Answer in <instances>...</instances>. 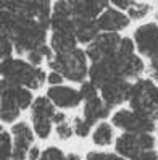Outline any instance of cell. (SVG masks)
<instances>
[{
    "mask_svg": "<svg viewBox=\"0 0 158 160\" xmlns=\"http://www.w3.org/2000/svg\"><path fill=\"white\" fill-rule=\"evenodd\" d=\"M2 34L12 39L18 53L42 49L47 41V29L39 20L24 12L23 2H2Z\"/></svg>",
    "mask_w": 158,
    "mask_h": 160,
    "instance_id": "1",
    "label": "cell"
},
{
    "mask_svg": "<svg viewBox=\"0 0 158 160\" xmlns=\"http://www.w3.org/2000/svg\"><path fill=\"white\" fill-rule=\"evenodd\" d=\"M2 76L5 81L27 89H39L47 81L42 68L32 67L29 62L20 58H10L2 62Z\"/></svg>",
    "mask_w": 158,
    "mask_h": 160,
    "instance_id": "2",
    "label": "cell"
},
{
    "mask_svg": "<svg viewBox=\"0 0 158 160\" xmlns=\"http://www.w3.org/2000/svg\"><path fill=\"white\" fill-rule=\"evenodd\" d=\"M49 67L73 82H82L89 74L87 53L81 49L68 53H53V57L49 60Z\"/></svg>",
    "mask_w": 158,
    "mask_h": 160,
    "instance_id": "3",
    "label": "cell"
},
{
    "mask_svg": "<svg viewBox=\"0 0 158 160\" xmlns=\"http://www.w3.org/2000/svg\"><path fill=\"white\" fill-rule=\"evenodd\" d=\"M129 105L136 113L147 117L150 120H158V86L152 82V79L139 78L131 89Z\"/></svg>",
    "mask_w": 158,
    "mask_h": 160,
    "instance_id": "4",
    "label": "cell"
},
{
    "mask_svg": "<svg viewBox=\"0 0 158 160\" xmlns=\"http://www.w3.org/2000/svg\"><path fill=\"white\" fill-rule=\"evenodd\" d=\"M116 152L123 158L136 160L142 152L153 150L155 147V138L152 133H123L116 139Z\"/></svg>",
    "mask_w": 158,
    "mask_h": 160,
    "instance_id": "5",
    "label": "cell"
},
{
    "mask_svg": "<svg viewBox=\"0 0 158 160\" xmlns=\"http://www.w3.org/2000/svg\"><path fill=\"white\" fill-rule=\"evenodd\" d=\"M55 105L49 97H37L32 103V125L37 138L47 139L52 133V123L55 117Z\"/></svg>",
    "mask_w": 158,
    "mask_h": 160,
    "instance_id": "6",
    "label": "cell"
},
{
    "mask_svg": "<svg viewBox=\"0 0 158 160\" xmlns=\"http://www.w3.org/2000/svg\"><path fill=\"white\" fill-rule=\"evenodd\" d=\"M121 41L123 39L118 36V32H102L90 45H87V58L92 63L105 62L111 58L113 55L118 53Z\"/></svg>",
    "mask_w": 158,
    "mask_h": 160,
    "instance_id": "7",
    "label": "cell"
},
{
    "mask_svg": "<svg viewBox=\"0 0 158 160\" xmlns=\"http://www.w3.org/2000/svg\"><path fill=\"white\" fill-rule=\"evenodd\" d=\"M113 125L119 129H123L124 133H136V134H141V133H152L155 129V121L142 117L136 113L134 110H127V108H121L118 110L116 113L111 118Z\"/></svg>",
    "mask_w": 158,
    "mask_h": 160,
    "instance_id": "8",
    "label": "cell"
},
{
    "mask_svg": "<svg viewBox=\"0 0 158 160\" xmlns=\"http://www.w3.org/2000/svg\"><path fill=\"white\" fill-rule=\"evenodd\" d=\"M134 41L137 50L148 60L158 57V24L156 23H145L139 26L134 32Z\"/></svg>",
    "mask_w": 158,
    "mask_h": 160,
    "instance_id": "9",
    "label": "cell"
},
{
    "mask_svg": "<svg viewBox=\"0 0 158 160\" xmlns=\"http://www.w3.org/2000/svg\"><path fill=\"white\" fill-rule=\"evenodd\" d=\"M131 89H132V84L127 82V79L115 78V79H110L108 82H105L100 88V92H102V99L105 100L107 105L115 107V105H119V103L129 100Z\"/></svg>",
    "mask_w": 158,
    "mask_h": 160,
    "instance_id": "10",
    "label": "cell"
},
{
    "mask_svg": "<svg viewBox=\"0 0 158 160\" xmlns=\"http://www.w3.org/2000/svg\"><path fill=\"white\" fill-rule=\"evenodd\" d=\"M13 136V157L12 160H24L31 150V144L34 141V133L29 125L20 121L12 128Z\"/></svg>",
    "mask_w": 158,
    "mask_h": 160,
    "instance_id": "11",
    "label": "cell"
},
{
    "mask_svg": "<svg viewBox=\"0 0 158 160\" xmlns=\"http://www.w3.org/2000/svg\"><path fill=\"white\" fill-rule=\"evenodd\" d=\"M16 84L2 79V120L5 123H12L21 113V108L16 102Z\"/></svg>",
    "mask_w": 158,
    "mask_h": 160,
    "instance_id": "12",
    "label": "cell"
},
{
    "mask_svg": "<svg viewBox=\"0 0 158 160\" xmlns=\"http://www.w3.org/2000/svg\"><path fill=\"white\" fill-rule=\"evenodd\" d=\"M50 28L52 32H74V21L69 2H57L53 5Z\"/></svg>",
    "mask_w": 158,
    "mask_h": 160,
    "instance_id": "13",
    "label": "cell"
},
{
    "mask_svg": "<svg viewBox=\"0 0 158 160\" xmlns=\"http://www.w3.org/2000/svg\"><path fill=\"white\" fill-rule=\"evenodd\" d=\"M47 97L53 102V105H57L60 108H74V107H78L82 100L81 92L69 88V86L50 88L49 92H47Z\"/></svg>",
    "mask_w": 158,
    "mask_h": 160,
    "instance_id": "14",
    "label": "cell"
},
{
    "mask_svg": "<svg viewBox=\"0 0 158 160\" xmlns=\"http://www.w3.org/2000/svg\"><path fill=\"white\" fill-rule=\"evenodd\" d=\"M97 24H98V29L105 31V32H118V31L124 29V28H127L129 16L124 15V12L118 10V8L108 7L97 18Z\"/></svg>",
    "mask_w": 158,
    "mask_h": 160,
    "instance_id": "15",
    "label": "cell"
},
{
    "mask_svg": "<svg viewBox=\"0 0 158 160\" xmlns=\"http://www.w3.org/2000/svg\"><path fill=\"white\" fill-rule=\"evenodd\" d=\"M71 15L73 18H81V20H97L103 13L108 3L107 2H69Z\"/></svg>",
    "mask_w": 158,
    "mask_h": 160,
    "instance_id": "16",
    "label": "cell"
},
{
    "mask_svg": "<svg viewBox=\"0 0 158 160\" xmlns=\"http://www.w3.org/2000/svg\"><path fill=\"white\" fill-rule=\"evenodd\" d=\"M74 21V34H76L78 42L82 44H92L100 36V29L97 20H81V18H73Z\"/></svg>",
    "mask_w": 158,
    "mask_h": 160,
    "instance_id": "17",
    "label": "cell"
},
{
    "mask_svg": "<svg viewBox=\"0 0 158 160\" xmlns=\"http://www.w3.org/2000/svg\"><path fill=\"white\" fill-rule=\"evenodd\" d=\"M108 113H110V105H107L105 100L100 97L86 102V105H84V118L90 125L97 123L102 118H107Z\"/></svg>",
    "mask_w": 158,
    "mask_h": 160,
    "instance_id": "18",
    "label": "cell"
},
{
    "mask_svg": "<svg viewBox=\"0 0 158 160\" xmlns=\"http://www.w3.org/2000/svg\"><path fill=\"white\" fill-rule=\"evenodd\" d=\"M76 34L74 32H52L50 45L55 53H68L76 50Z\"/></svg>",
    "mask_w": 158,
    "mask_h": 160,
    "instance_id": "19",
    "label": "cell"
},
{
    "mask_svg": "<svg viewBox=\"0 0 158 160\" xmlns=\"http://www.w3.org/2000/svg\"><path fill=\"white\" fill-rule=\"evenodd\" d=\"M92 141H94L95 146H110L113 142V126L110 123H105V121H102L98 123L94 129V133H92Z\"/></svg>",
    "mask_w": 158,
    "mask_h": 160,
    "instance_id": "20",
    "label": "cell"
},
{
    "mask_svg": "<svg viewBox=\"0 0 158 160\" xmlns=\"http://www.w3.org/2000/svg\"><path fill=\"white\" fill-rule=\"evenodd\" d=\"M16 102H18V105H20L21 110H26L27 107H32V94H31V89H27V88H21V86H18L16 89Z\"/></svg>",
    "mask_w": 158,
    "mask_h": 160,
    "instance_id": "21",
    "label": "cell"
},
{
    "mask_svg": "<svg viewBox=\"0 0 158 160\" xmlns=\"http://www.w3.org/2000/svg\"><path fill=\"white\" fill-rule=\"evenodd\" d=\"M0 149H2V160H12L13 157V139L10 133L2 131V138H0Z\"/></svg>",
    "mask_w": 158,
    "mask_h": 160,
    "instance_id": "22",
    "label": "cell"
},
{
    "mask_svg": "<svg viewBox=\"0 0 158 160\" xmlns=\"http://www.w3.org/2000/svg\"><path fill=\"white\" fill-rule=\"evenodd\" d=\"M150 10H152V7L148 3L136 2L134 7L127 12V15H129V18H132V20H142V18H145L148 13H150Z\"/></svg>",
    "mask_w": 158,
    "mask_h": 160,
    "instance_id": "23",
    "label": "cell"
},
{
    "mask_svg": "<svg viewBox=\"0 0 158 160\" xmlns=\"http://www.w3.org/2000/svg\"><path fill=\"white\" fill-rule=\"evenodd\" d=\"M90 123L86 120V118H74L73 121V129H74V134L79 136V138H87L89 131H90Z\"/></svg>",
    "mask_w": 158,
    "mask_h": 160,
    "instance_id": "24",
    "label": "cell"
},
{
    "mask_svg": "<svg viewBox=\"0 0 158 160\" xmlns=\"http://www.w3.org/2000/svg\"><path fill=\"white\" fill-rule=\"evenodd\" d=\"M79 92H81V96H82V100H86V102L94 100V99L98 97L97 96V86H95V84H92L90 81H84V82H82Z\"/></svg>",
    "mask_w": 158,
    "mask_h": 160,
    "instance_id": "25",
    "label": "cell"
},
{
    "mask_svg": "<svg viewBox=\"0 0 158 160\" xmlns=\"http://www.w3.org/2000/svg\"><path fill=\"white\" fill-rule=\"evenodd\" d=\"M13 49H15V45H13L12 39H10L8 36L2 34V45H0V52H2V62L10 60V58H12Z\"/></svg>",
    "mask_w": 158,
    "mask_h": 160,
    "instance_id": "26",
    "label": "cell"
},
{
    "mask_svg": "<svg viewBox=\"0 0 158 160\" xmlns=\"http://www.w3.org/2000/svg\"><path fill=\"white\" fill-rule=\"evenodd\" d=\"M41 160H66V157L58 147H49L42 152Z\"/></svg>",
    "mask_w": 158,
    "mask_h": 160,
    "instance_id": "27",
    "label": "cell"
},
{
    "mask_svg": "<svg viewBox=\"0 0 158 160\" xmlns=\"http://www.w3.org/2000/svg\"><path fill=\"white\" fill-rule=\"evenodd\" d=\"M57 136H58V139H61V141H65V139H69L71 136H73V133H74V129H73V126L68 123V121H63V123H60V125H57Z\"/></svg>",
    "mask_w": 158,
    "mask_h": 160,
    "instance_id": "28",
    "label": "cell"
},
{
    "mask_svg": "<svg viewBox=\"0 0 158 160\" xmlns=\"http://www.w3.org/2000/svg\"><path fill=\"white\" fill-rule=\"evenodd\" d=\"M87 160H126V158L113 154H107V152H90L87 155Z\"/></svg>",
    "mask_w": 158,
    "mask_h": 160,
    "instance_id": "29",
    "label": "cell"
},
{
    "mask_svg": "<svg viewBox=\"0 0 158 160\" xmlns=\"http://www.w3.org/2000/svg\"><path fill=\"white\" fill-rule=\"evenodd\" d=\"M134 3H136L134 0H113L115 8H118V10H121V12H129L134 7Z\"/></svg>",
    "mask_w": 158,
    "mask_h": 160,
    "instance_id": "30",
    "label": "cell"
},
{
    "mask_svg": "<svg viewBox=\"0 0 158 160\" xmlns=\"http://www.w3.org/2000/svg\"><path fill=\"white\" fill-rule=\"evenodd\" d=\"M150 63H148V76H150V79L156 81L158 82V57L153 58V60H148Z\"/></svg>",
    "mask_w": 158,
    "mask_h": 160,
    "instance_id": "31",
    "label": "cell"
},
{
    "mask_svg": "<svg viewBox=\"0 0 158 160\" xmlns=\"http://www.w3.org/2000/svg\"><path fill=\"white\" fill-rule=\"evenodd\" d=\"M47 81L52 84V88H55V86H63V74H60V73H57V71H52L49 76H47Z\"/></svg>",
    "mask_w": 158,
    "mask_h": 160,
    "instance_id": "32",
    "label": "cell"
},
{
    "mask_svg": "<svg viewBox=\"0 0 158 160\" xmlns=\"http://www.w3.org/2000/svg\"><path fill=\"white\" fill-rule=\"evenodd\" d=\"M136 160H158V154L155 150H147V152H142Z\"/></svg>",
    "mask_w": 158,
    "mask_h": 160,
    "instance_id": "33",
    "label": "cell"
},
{
    "mask_svg": "<svg viewBox=\"0 0 158 160\" xmlns=\"http://www.w3.org/2000/svg\"><path fill=\"white\" fill-rule=\"evenodd\" d=\"M41 150H39V147H31V150H29V154H27V158L29 160H41Z\"/></svg>",
    "mask_w": 158,
    "mask_h": 160,
    "instance_id": "34",
    "label": "cell"
},
{
    "mask_svg": "<svg viewBox=\"0 0 158 160\" xmlns=\"http://www.w3.org/2000/svg\"><path fill=\"white\" fill-rule=\"evenodd\" d=\"M53 121L57 125H60V123H63V121H66V117H65V113H60V112H57L55 113V117H53Z\"/></svg>",
    "mask_w": 158,
    "mask_h": 160,
    "instance_id": "35",
    "label": "cell"
},
{
    "mask_svg": "<svg viewBox=\"0 0 158 160\" xmlns=\"http://www.w3.org/2000/svg\"><path fill=\"white\" fill-rule=\"evenodd\" d=\"M66 160H81V157H79L78 154L71 152V154H68V155H66Z\"/></svg>",
    "mask_w": 158,
    "mask_h": 160,
    "instance_id": "36",
    "label": "cell"
},
{
    "mask_svg": "<svg viewBox=\"0 0 158 160\" xmlns=\"http://www.w3.org/2000/svg\"><path fill=\"white\" fill-rule=\"evenodd\" d=\"M155 18H156V21H158V10H156V13H155Z\"/></svg>",
    "mask_w": 158,
    "mask_h": 160,
    "instance_id": "37",
    "label": "cell"
}]
</instances>
